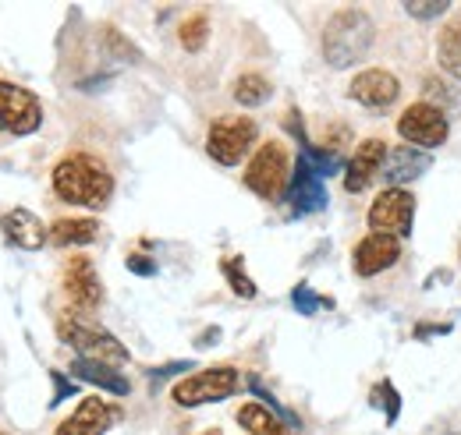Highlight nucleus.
<instances>
[{"label":"nucleus","mask_w":461,"mask_h":435,"mask_svg":"<svg viewBox=\"0 0 461 435\" xmlns=\"http://www.w3.org/2000/svg\"><path fill=\"white\" fill-rule=\"evenodd\" d=\"M50 188L60 202L68 206H82V209H107L114 199V173L93 153H64L54 170H50Z\"/></svg>","instance_id":"nucleus-1"},{"label":"nucleus","mask_w":461,"mask_h":435,"mask_svg":"<svg viewBox=\"0 0 461 435\" xmlns=\"http://www.w3.org/2000/svg\"><path fill=\"white\" fill-rule=\"evenodd\" d=\"M376 43V25L369 11L362 7H338L320 36V54L330 67H351L373 50Z\"/></svg>","instance_id":"nucleus-2"},{"label":"nucleus","mask_w":461,"mask_h":435,"mask_svg":"<svg viewBox=\"0 0 461 435\" xmlns=\"http://www.w3.org/2000/svg\"><path fill=\"white\" fill-rule=\"evenodd\" d=\"M245 188L267 202H281L291 188V153L281 138H267L245 164Z\"/></svg>","instance_id":"nucleus-3"},{"label":"nucleus","mask_w":461,"mask_h":435,"mask_svg":"<svg viewBox=\"0 0 461 435\" xmlns=\"http://www.w3.org/2000/svg\"><path fill=\"white\" fill-rule=\"evenodd\" d=\"M58 336H60V343H68V347H71L78 358H86V361H100V365H111V368L128 361V347L117 340L114 333H107L104 326H93V323H86V319H78V315L60 319Z\"/></svg>","instance_id":"nucleus-4"},{"label":"nucleus","mask_w":461,"mask_h":435,"mask_svg":"<svg viewBox=\"0 0 461 435\" xmlns=\"http://www.w3.org/2000/svg\"><path fill=\"white\" fill-rule=\"evenodd\" d=\"M259 138V124L245 113H224L210 124L206 131V153L210 160L221 166H238L256 146Z\"/></svg>","instance_id":"nucleus-5"},{"label":"nucleus","mask_w":461,"mask_h":435,"mask_svg":"<svg viewBox=\"0 0 461 435\" xmlns=\"http://www.w3.org/2000/svg\"><path fill=\"white\" fill-rule=\"evenodd\" d=\"M238 386H241V372L230 368V365L203 368V372H192V376L174 382L171 400L177 407H203V404H217V400L234 396Z\"/></svg>","instance_id":"nucleus-6"},{"label":"nucleus","mask_w":461,"mask_h":435,"mask_svg":"<svg viewBox=\"0 0 461 435\" xmlns=\"http://www.w3.org/2000/svg\"><path fill=\"white\" fill-rule=\"evenodd\" d=\"M43 128V100L18 85V82H0V135L25 138Z\"/></svg>","instance_id":"nucleus-7"},{"label":"nucleus","mask_w":461,"mask_h":435,"mask_svg":"<svg viewBox=\"0 0 461 435\" xmlns=\"http://www.w3.org/2000/svg\"><path fill=\"white\" fill-rule=\"evenodd\" d=\"M398 135H402L408 146H415V149L426 153V149H437V146L447 142L451 120H447V113L437 107V103L419 100V103H411V107L402 110V117H398Z\"/></svg>","instance_id":"nucleus-8"},{"label":"nucleus","mask_w":461,"mask_h":435,"mask_svg":"<svg viewBox=\"0 0 461 435\" xmlns=\"http://www.w3.org/2000/svg\"><path fill=\"white\" fill-rule=\"evenodd\" d=\"M411 219H415V195L404 188H384L373 206H369V234H391V237H411Z\"/></svg>","instance_id":"nucleus-9"},{"label":"nucleus","mask_w":461,"mask_h":435,"mask_svg":"<svg viewBox=\"0 0 461 435\" xmlns=\"http://www.w3.org/2000/svg\"><path fill=\"white\" fill-rule=\"evenodd\" d=\"M348 96L369 113H387L402 100V78L391 67H366L348 82Z\"/></svg>","instance_id":"nucleus-10"},{"label":"nucleus","mask_w":461,"mask_h":435,"mask_svg":"<svg viewBox=\"0 0 461 435\" xmlns=\"http://www.w3.org/2000/svg\"><path fill=\"white\" fill-rule=\"evenodd\" d=\"M60 287H64V297H68L78 312H96V308L104 305L100 272H96V262H93L86 252L68 255L64 272H60Z\"/></svg>","instance_id":"nucleus-11"},{"label":"nucleus","mask_w":461,"mask_h":435,"mask_svg":"<svg viewBox=\"0 0 461 435\" xmlns=\"http://www.w3.org/2000/svg\"><path fill=\"white\" fill-rule=\"evenodd\" d=\"M398 259H402V241L391 237V234H366L351 248V270L362 280H369L376 272H387L391 266H398Z\"/></svg>","instance_id":"nucleus-12"},{"label":"nucleus","mask_w":461,"mask_h":435,"mask_svg":"<svg viewBox=\"0 0 461 435\" xmlns=\"http://www.w3.org/2000/svg\"><path fill=\"white\" fill-rule=\"evenodd\" d=\"M117 418H121V407L100 396H86L54 429V435H107L117 425Z\"/></svg>","instance_id":"nucleus-13"},{"label":"nucleus","mask_w":461,"mask_h":435,"mask_svg":"<svg viewBox=\"0 0 461 435\" xmlns=\"http://www.w3.org/2000/svg\"><path fill=\"white\" fill-rule=\"evenodd\" d=\"M387 153H391V149H387V138H380V135L362 138V142L355 146L351 160L345 164V191H351V195L366 191V188L373 184V177L384 170Z\"/></svg>","instance_id":"nucleus-14"},{"label":"nucleus","mask_w":461,"mask_h":435,"mask_svg":"<svg viewBox=\"0 0 461 435\" xmlns=\"http://www.w3.org/2000/svg\"><path fill=\"white\" fill-rule=\"evenodd\" d=\"M291 209L294 217H305V213H316L327 206V191H323V181L316 173V166L309 164V156H298L294 160V177H291Z\"/></svg>","instance_id":"nucleus-15"},{"label":"nucleus","mask_w":461,"mask_h":435,"mask_svg":"<svg viewBox=\"0 0 461 435\" xmlns=\"http://www.w3.org/2000/svg\"><path fill=\"white\" fill-rule=\"evenodd\" d=\"M0 230L22 252H40L50 241V230L43 226V219L36 217V213H29V209H22V206L0 213Z\"/></svg>","instance_id":"nucleus-16"},{"label":"nucleus","mask_w":461,"mask_h":435,"mask_svg":"<svg viewBox=\"0 0 461 435\" xmlns=\"http://www.w3.org/2000/svg\"><path fill=\"white\" fill-rule=\"evenodd\" d=\"M429 164H433L429 153H422V149H415V146H398V149L387 153L380 177H384L387 188H402V184H408V181L422 177V173L429 170Z\"/></svg>","instance_id":"nucleus-17"},{"label":"nucleus","mask_w":461,"mask_h":435,"mask_svg":"<svg viewBox=\"0 0 461 435\" xmlns=\"http://www.w3.org/2000/svg\"><path fill=\"white\" fill-rule=\"evenodd\" d=\"M100 237V219L93 217H58L50 223V241L58 248H82Z\"/></svg>","instance_id":"nucleus-18"},{"label":"nucleus","mask_w":461,"mask_h":435,"mask_svg":"<svg viewBox=\"0 0 461 435\" xmlns=\"http://www.w3.org/2000/svg\"><path fill=\"white\" fill-rule=\"evenodd\" d=\"M437 64L447 78L461 82V11H455L437 32Z\"/></svg>","instance_id":"nucleus-19"},{"label":"nucleus","mask_w":461,"mask_h":435,"mask_svg":"<svg viewBox=\"0 0 461 435\" xmlns=\"http://www.w3.org/2000/svg\"><path fill=\"white\" fill-rule=\"evenodd\" d=\"M71 376L82 382H89V386H96V389H107V393H114V396H128V393H131V382L124 379L117 368L100 365V361H86V358H78V361H71Z\"/></svg>","instance_id":"nucleus-20"},{"label":"nucleus","mask_w":461,"mask_h":435,"mask_svg":"<svg viewBox=\"0 0 461 435\" xmlns=\"http://www.w3.org/2000/svg\"><path fill=\"white\" fill-rule=\"evenodd\" d=\"M234 418L249 435H294L285 425V418H277L274 407H267V404H241Z\"/></svg>","instance_id":"nucleus-21"},{"label":"nucleus","mask_w":461,"mask_h":435,"mask_svg":"<svg viewBox=\"0 0 461 435\" xmlns=\"http://www.w3.org/2000/svg\"><path fill=\"white\" fill-rule=\"evenodd\" d=\"M230 96L238 107H263L274 96V82L263 71H241L230 85Z\"/></svg>","instance_id":"nucleus-22"},{"label":"nucleus","mask_w":461,"mask_h":435,"mask_svg":"<svg viewBox=\"0 0 461 435\" xmlns=\"http://www.w3.org/2000/svg\"><path fill=\"white\" fill-rule=\"evenodd\" d=\"M177 43H181V50L199 54V50L210 43V14H206V11H195V14L181 18V25H177Z\"/></svg>","instance_id":"nucleus-23"},{"label":"nucleus","mask_w":461,"mask_h":435,"mask_svg":"<svg viewBox=\"0 0 461 435\" xmlns=\"http://www.w3.org/2000/svg\"><path fill=\"white\" fill-rule=\"evenodd\" d=\"M221 270H224V276H228V287L241 297V301H252V297H256V283L249 280V272H245V262H241V259H224Z\"/></svg>","instance_id":"nucleus-24"},{"label":"nucleus","mask_w":461,"mask_h":435,"mask_svg":"<svg viewBox=\"0 0 461 435\" xmlns=\"http://www.w3.org/2000/svg\"><path fill=\"white\" fill-rule=\"evenodd\" d=\"M373 407H380V411L387 414V425L398 418V411H402V396H398V389H394L387 379L373 386Z\"/></svg>","instance_id":"nucleus-25"},{"label":"nucleus","mask_w":461,"mask_h":435,"mask_svg":"<svg viewBox=\"0 0 461 435\" xmlns=\"http://www.w3.org/2000/svg\"><path fill=\"white\" fill-rule=\"evenodd\" d=\"M404 11L415 22H433V18H444L451 11V4L447 0H411V4H404Z\"/></svg>","instance_id":"nucleus-26"},{"label":"nucleus","mask_w":461,"mask_h":435,"mask_svg":"<svg viewBox=\"0 0 461 435\" xmlns=\"http://www.w3.org/2000/svg\"><path fill=\"white\" fill-rule=\"evenodd\" d=\"M291 301H294V308L298 312H305V315H312L316 312V305H323V308H330L334 301H327V297H316L312 290H309V283H298L294 290H291Z\"/></svg>","instance_id":"nucleus-27"},{"label":"nucleus","mask_w":461,"mask_h":435,"mask_svg":"<svg viewBox=\"0 0 461 435\" xmlns=\"http://www.w3.org/2000/svg\"><path fill=\"white\" fill-rule=\"evenodd\" d=\"M104 40H107V43H114V47H117L114 54H117V57H128V60H139V54H135V47H131L128 40H121V32H117V29H107V32H104Z\"/></svg>","instance_id":"nucleus-28"},{"label":"nucleus","mask_w":461,"mask_h":435,"mask_svg":"<svg viewBox=\"0 0 461 435\" xmlns=\"http://www.w3.org/2000/svg\"><path fill=\"white\" fill-rule=\"evenodd\" d=\"M422 85H426V93H429V96H440V100H455V103H461L458 93H455L451 85H440L433 75H426V82H422Z\"/></svg>","instance_id":"nucleus-29"},{"label":"nucleus","mask_w":461,"mask_h":435,"mask_svg":"<svg viewBox=\"0 0 461 435\" xmlns=\"http://www.w3.org/2000/svg\"><path fill=\"white\" fill-rule=\"evenodd\" d=\"M124 262H128V270L139 272V276H153V272H157V262H153V259H146V255H128Z\"/></svg>","instance_id":"nucleus-30"},{"label":"nucleus","mask_w":461,"mask_h":435,"mask_svg":"<svg viewBox=\"0 0 461 435\" xmlns=\"http://www.w3.org/2000/svg\"><path fill=\"white\" fill-rule=\"evenodd\" d=\"M50 379H54V386H58V396H54V404H58V400H64L68 393H75V386H71V382L64 379L60 372H50Z\"/></svg>","instance_id":"nucleus-31"},{"label":"nucleus","mask_w":461,"mask_h":435,"mask_svg":"<svg viewBox=\"0 0 461 435\" xmlns=\"http://www.w3.org/2000/svg\"><path fill=\"white\" fill-rule=\"evenodd\" d=\"M444 435H458V432H444Z\"/></svg>","instance_id":"nucleus-32"},{"label":"nucleus","mask_w":461,"mask_h":435,"mask_svg":"<svg viewBox=\"0 0 461 435\" xmlns=\"http://www.w3.org/2000/svg\"><path fill=\"white\" fill-rule=\"evenodd\" d=\"M206 435H217V432H206Z\"/></svg>","instance_id":"nucleus-33"},{"label":"nucleus","mask_w":461,"mask_h":435,"mask_svg":"<svg viewBox=\"0 0 461 435\" xmlns=\"http://www.w3.org/2000/svg\"><path fill=\"white\" fill-rule=\"evenodd\" d=\"M0 435H7V432H0Z\"/></svg>","instance_id":"nucleus-34"}]
</instances>
